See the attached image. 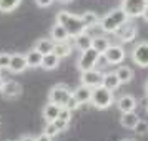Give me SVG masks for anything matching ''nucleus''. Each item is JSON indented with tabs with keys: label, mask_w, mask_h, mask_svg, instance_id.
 <instances>
[{
	"label": "nucleus",
	"mask_w": 148,
	"mask_h": 141,
	"mask_svg": "<svg viewBox=\"0 0 148 141\" xmlns=\"http://www.w3.org/2000/svg\"><path fill=\"white\" fill-rule=\"evenodd\" d=\"M57 23L63 25L70 37H77V35L85 32V25H83L80 17L78 15H72L68 12H60L57 15Z\"/></svg>",
	"instance_id": "1"
},
{
	"label": "nucleus",
	"mask_w": 148,
	"mask_h": 141,
	"mask_svg": "<svg viewBox=\"0 0 148 141\" xmlns=\"http://www.w3.org/2000/svg\"><path fill=\"white\" fill-rule=\"evenodd\" d=\"M128 20L127 14L121 10V8H116V10H112L110 14H107L103 18L100 20V28L103 32H110V33H115L118 28Z\"/></svg>",
	"instance_id": "2"
},
{
	"label": "nucleus",
	"mask_w": 148,
	"mask_h": 141,
	"mask_svg": "<svg viewBox=\"0 0 148 141\" xmlns=\"http://www.w3.org/2000/svg\"><path fill=\"white\" fill-rule=\"evenodd\" d=\"M90 103L95 108H98V110H107L113 103V91H110L103 85L92 88V100H90Z\"/></svg>",
	"instance_id": "3"
},
{
	"label": "nucleus",
	"mask_w": 148,
	"mask_h": 141,
	"mask_svg": "<svg viewBox=\"0 0 148 141\" xmlns=\"http://www.w3.org/2000/svg\"><path fill=\"white\" fill-rule=\"evenodd\" d=\"M147 5V0H121V10L127 14L128 18L141 17Z\"/></svg>",
	"instance_id": "4"
},
{
	"label": "nucleus",
	"mask_w": 148,
	"mask_h": 141,
	"mask_svg": "<svg viewBox=\"0 0 148 141\" xmlns=\"http://www.w3.org/2000/svg\"><path fill=\"white\" fill-rule=\"evenodd\" d=\"M70 96H72V90L68 87H65V85H55V87L50 90L48 101H52L55 105H60V106H65Z\"/></svg>",
	"instance_id": "5"
},
{
	"label": "nucleus",
	"mask_w": 148,
	"mask_h": 141,
	"mask_svg": "<svg viewBox=\"0 0 148 141\" xmlns=\"http://www.w3.org/2000/svg\"><path fill=\"white\" fill-rule=\"evenodd\" d=\"M100 55L101 53H98L95 48H88L85 52H82V57H80V60H78V68H80L82 72H87V70L95 68V65L98 63Z\"/></svg>",
	"instance_id": "6"
},
{
	"label": "nucleus",
	"mask_w": 148,
	"mask_h": 141,
	"mask_svg": "<svg viewBox=\"0 0 148 141\" xmlns=\"http://www.w3.org/2000/svg\"><path fill=\"white\" fill-rule=\"evenodd\" d=\"M132 60L135 61V65H138L141 68H148V42H141L132 52Z\"/></svg>",
	"instance_id": "7"
},
{
	"label": "nucleus",
	"mask_w": 148,
	"mask_h": 141,
	"mask_svg": "<svg viewBox=\"0 0 148 141\" xmlns=\"http://www.w3.org/2000/svg\"><path fill=\"white\" fill-rule=\"evenodd\" d=\"M103 81V73L100 70H87V72H82V85H85L88 88H97L101 85Z\"/></svg>",
	"instance_id": "8"
},
{
	"label": "nucleus",
	"mask_w": 148,
	"mask_h": 141,
	"mask_svg": "<svg viewBox=\"0 0 148 141\" xmlns=\"http://www.w3.org/2000/svg\"><path fill=\"white\" fill-rule=\"evenodd\" d=\"M103 58L107 60L110 65H120L125 60V50L120 45H110V47L103 52Z\"/></svg>",
	"instance_id": "9"
},
{
	"label": "nucleus",
	"mask_w": 148,
	"mask_h": 141,
	"mask_svg": "<svg viewBox=\"0 0 148 141\" xmlns=\"http://www.w3.org/2000/svg\"><path fill=\"white\" fill-rule=\"evenodd\" d=\"M115 33L118 35V38H120L121 42H132L135 37H136V27H135V23L127 20Z\"/></svg>",
	"instance_id": "10"
},
{
	"label": "nucleus",
	"mask_w": 148,
	"mask_h": 141,
	"mask_svg": "<svg viewBox=\"0 0 148 141\" xmlns=\"http://www.w3.org/2000/svg\"><path fill=\"white\" fill-rule=\"evenodd\" d=\"M27 68H28V65H27V60H25V55H20V53L12 55L10 65H8V70L12 73H23Z\"/></svg>",
	"instance_id": "11"
},
{
	"label": "nucleus",
	"mask_w": 148,
	"mask_h": 141,
	"mask_svg": "<svg viewBox=\"0 0 148 141\" xmlns=\"http://www.w3.org/2000/svg\"><path fill=\"white\" fill-rule=\"evenodd\" d=\"M2 93L5 95V98H10V100L20 96V93H22L20 83H17V81H14V80L5 81V83H3V88H2Z\"/></svg>",
	"instance_id": "12"
},
{
	"label": "nucleus",
	"mask_w": 148,
	"mask_h": 141,
	"mask_svg": "<svg viewBox=\"0 0 148 141\" xmlns=\"http://www.w3.org/2000/svg\"><path fill=\"white\" fill-rule=\"evenodd\" d=\"M72 95L75 96V100L78 101L80 105H87V103H90V100H92V88L85 87V85H80L77 90H73Z\"/></svg>",
	"instance_id": "13"
},
{
	"label": "nucleus",
	"mask_w": 148,
	"mask_h": 141,
	"mask_svg": "<svg viewBox=\"0 0 148 141\" xmlns=\"http://www.w3.org/2000/svg\"><path fill=\"white\" fill-rule=\"evenodd\" d=\"M116 106H118V110H120L121 113H125V111H135V108L138 106V103H136V100L132 95H123L118 100Z\"/></svg>",
	"instance_id": "14"
},
{
	"label": "nucleus",
	"mask_w": 148,
	"mask_h": 141,
	"mask_svg": "<svg viewBox=\"0 0 148 141\" xmlns=\"http://www.w3.org/2000/svg\"><path fill=\"white\" fill-rule=\"evenodd\" d=\"M75 38V47L78 48L80 52H85L88 48H92V42H93V37L88 33V32H83V33L73 37Z\"/></svg>",
	"instance_id": "15"
},
{
	"label": "nucleus",
	"mask_w": 148,
	"mask_h": 141,
	"mask_svg": "<svg viewBox=\"0 0 148 141\" xmlns=\"http://www.w3.org/2000/svg\"><path fill=\"white\" fill-rule=\"evenodd\" d=\"M140 121L138 118V114L135 113V111H125V113H121V118H120V125L123 128H128V129H133L135 125Z\"/></svg>",
	"instance_id": "16"
},
{
	"label": "nucleus",
	"mask_w": 148,
	"mask_h": 141,
	"mask_svg": "<svg viewBox=\"0 0 148 141\" xmlns=\"http://www.w3.org/2000/svg\"><path fill=\"white\" fill-rule=\"evenodd\" d=\"M60 108H62L60 105H55L52 101H48V105H45V108H43V118H45V121L50 123V121L57 120L58 113H60Z\"/></svg>",
	"instance_id": "17"
},
{
	"label": "nucleus",
	"mask_w": 148,
	"mask_h": 141,
	"mask_svg": "<svg viewBox=\"0 0 148 141\" xmlns=\"http://www.w3.org/2000/svg\"><path fill=\"white\" fill-rule=\"evenodd\" d=\"M50 37H52L53 42H67L68 38H70V35H68V32L65 30V27L60 25V23L53 25V28L50 30Z\"/></svg>",
	"instance_id": "18"
},
{
	"label": "nucleus",
	"mask_w": 148,
	"mask_h": 141,
	"mask_svg": "<svg viewBox=\"0 0 148 141\" xmlns=\"http://www.w3.org/2000/svg\"><path fill=\"white\" fill-rule=\"evenodd\" d=\"M58 65H60V57L58 55H55L53 52L43 55V58H42V68H45V70H55Z\"/></svg>",
	"instance_id": "19"
},
{
	"label": "nucleus",
	"mask_w": 148,
	"mask_h": 141,
	"mask_svg": "<svg viewBox=\"0 0 148 141\" xmlns=\"http://www.w3.org/2000/svg\"><path fill=\"white\" fill-rule=\"evenodd\" d=\"M42 58H43V55L40 52H37V50H32V52H28L25 55V60H27V65L28 68H38L42 67Z\"/></svg>",
	"instance_id": "20"
},
{
	"label": "nucleus",
	"mask_w": 148,
	"mask_h": 141,
	"mask_svg": "<svg viewBox=\"0 0 148 141\" xmlns=\"http://www.w3.org/2000/svg\"><path fill=\"white\" fill-rule=\"evenodd\" d=\"M101 85H103L105 88H108L110 91H115L121 83H120V80H118L116 73H107V75H103V81H101Z\"/></svg>",
	"instance_id": "21"
},
{
	"label": "nucleus",
	"mask_w": 148,
	"mask_h": 141,
	"mask_svg": "<svg viewBox=\"0 0 148 141\" xmlns=\"http://www.w3.org/2000/svg\"><path fill=\"white\" fill-rule=\"evenodd\" d=\"M53 53L58 55L60 58H65V57H68V55L72 53V47H70V43L67 42H55L53 45Z\"/></svg>",
	"instance_id": "22"
},
{
	"label": "nucleus",
	"mask_w": 148,
	"mask_h": 141,
	"mask_svg": "<svg viewBox=\"0 0 148 141\" xmlns=\"http://www.w3.org/2000/svg\"><path fill=\"white\" fill-rule=\"evenodd\" d=\"M53 45L55 42L53 40H47V38H42L35 43V50L40 52L42 55H47V53H52L53 52Z\"/></svg>",
	"instance_id": "23"
},
{
	"label": "nucleus",
	"mask_w": 148,
	"mask_h": 141,
	"mask_svg": "<svg viewBox=\"0 0 148 141\" xmlns=\"http://www.w3.org/2000/svg\"><path fill=\"white\" fill-rule=\"evenodd\" d=\"M108 47H110V42H108V38L101 37V35H97V37H93V42H92V48H95L98 53L103 55V52H105Z\"/></svg>",
	"instance_id": "24"
},
{
	"label": "nucleus",
	"mask_w": 148,
	"mask_h": 141,
	"mask_svg": "<svg viewBox=\"0 0 148 141\" xmlns=\"http://www.w3.org/2000/svg\"><path fill=\"white\" fill-rule=\"evenodd\" d=\"M82 22H83V25H85V30H90L92 27H97L100 22H98V17L93 14V12H85L83 15H80Z\"/></svg>",
	"instance_id": "25"
},
{
	"label": "nucleus",
	"mask_w": 148,
	"mask_h": 141,
	"mask_svg": "<svg viewBox=\"0 0 148 141\" xmlns=\"http://www.w3.org/2000/svg\"><path fill=\"white\" fill-rule=\"evenodd\" d=\"M115 73L118 76L120 83H128V81H132V78H133V72H132V68H128V67H120Z\"/></svg>",
	"instance_id": "26"
},
{
	"label": "nucleus",
	"mask_w": 148,
	"mask_h": 141,
	"mask_svg": "<svg viewBox=\"0 0 148 141\" xmlns=\"http://www.w3.org/2000/svg\"><path fill=\"white\" fill-rule=\"evenodd\" d=\"M22 0H0V12H3V14L14 12Z\"/></svg>",
	"instance_id": "27"
},
{
	"label": "nucleus",
	"mask_w": 148,
	"mask_h": 141,
	"mask_svg": "<svg viewBox=\"0 0 148 141\" xmlns=\"http://www.w3.org/2000/svg\"><path fill=\"white\" fill-rule=\"evenodd\" d=\"M135 133H138V134H147L148 133V123L147 121H138L136 125H135Z\"/></svg>",
	"instance_id": "28"
},
{
	"label": "nucleus",
	"mask_w": 148,
	"mask_h": 141,
	"mask_svg": "<svg viewBox=\"0 0 148 141\" xmlns=\"http://www.w3.org/2000/svg\"><path fill=\"white\" fill-rule=\"evenodd\" d=\"M58 118L63 121H67V123H70V120H72V110H68L67 106H62L60 113H58Z\"/></svg>",
	"instance_id": "29"
},
{
	"label": "nucleus",
	"mask_w": 148,
	"mask_h": 141,
	"mask_svg": "<svg viewBox=\"0 0 148 141\" xmlns=\"http://www.w3.org/2000/svg\"><path fill=\"white\" fill-rule=\"evenodd\" d=\"M10 58H12V55H10V53H5V52H3V53H0V68H2V70H5V68L8 70Z\"/></svg>",
	"instance_id": "30"
},
{
	"label": "nucleus",
	"mask_w": 148,
	"mask_h": 141,
	"mask_svg": "<svg viewBox=\"0 0 148 141\" xmlns=\"http://www.w3.org/2000/svg\"><path fill=\"white\" fill-rule=\"evenodd\" d=\"M45 133H47L48 136H50V138H53L55 134H58L60 131H58V128H57V126L53 125V123L50 121V123H48L47 126H45Z\"/></svg>",
	"instance_id": "31"
},
{
	"label": "nucleus",
	"mask_w": 148,
	"mask_h": 141,
	"mask_svg": "<svg viewBox=\"0 0 148 141\" xmlns=\"http://www.w3.org/2000/svg\"><path fill=\"white\" fill-rule=\"evenodd\" d=\"M65 106H67L68 110H72V111H75L77 108L80 106V103H78V101L75 100V96H73V95H72V96L68 98V101H67V105H65Z\"/></svg>",
	"instance_id": "32"
},
{
	"label": "nucleus",
	"mask_w": 148,
	"mask_h": 141,
	"mask_svg": "<svg viewBox=\"0 0 148 141\" xmlns=\"http://www.w3.org/2000/svg\"><path fill=\"white\" fill-rule=\"evenodd\" d=\"M52 123L58 128V131H65V129L68 128V123H67V121H63V120H60V118H57V120L52 121Z\"/></svg>",
	"instance_id": "33"
},
{
	"label": "nucleus",
	"mask_w": 148,
	"mask_h": 141,
	"mask_svg": "<svg viewBox=\"0 0 148 141\" xmlns=\"http://www.w3.org/2000/svg\"><path fill=\"white\" fill-rule=\"evenodd\" d=\"M37 2V5L42 8H45V7H50L52 3H53V0H35Z\"/></svg>",
	"instance_id": "34"
},
{
	"label": "nucleus",
	"mask_w": 148,
	"mask_h": 141,
	"mask_svg": "<svg viewBox=\"0 0 148 141\" xmlns=\"http://www.w3.org/2000/svg\"><path fill=\"white\" fill-rule=\"evenodd\" d=\"M35 141H52V138H50L47 133H42L38 138H35Z\"/></svg>",
	"instance_id": "35"
},
{
	"label": "nucleus",
	"mask_w": 148,
	"mask_h": 141,
	"mask_svg": "<svg viewBox=\"0 0 148 141\" xmlns=\"http://www.w3.org/2000/svg\"><path fill=\"white\" fill-rule=\"evenodd\" d=\"M141 17L145 18V22H148V5L145 7V10H143V14H141Z\"/></svg>",
	"instance_id": "36"
},
{
	"label": "nucleus",
	"mask_w": 148,
	"mask_h": 141,
	"mask_svg": "<svg viewBox=\"0 0 148 141\" xmlns=\"http://www.w3.org/2000/svg\"><path fill=\"white\" fill-rule=\"evenodd\" d=\"M20 141H35V138H32V136H23Z\"/></svg>",
	"instance_id": "37"
},
{
	"label": "nucleus",
	"mask_w": 148,
	"mask_h": 141,
	"mask_svg": "<svg viewBox=\"0 0 148 141\" xmlns=\"http://www.w3.org/2000/svg\"><path fill=\"white\" fill-rule=\"evenodd\" d=\"M3 83H5V80H3V78L0 76V91H2V88H3Z\"/></svg>",
	"instance_id": "38"
},
{
	"label": "nucleus",
	"mask_w": 148,
	"mask_h": 141,
	"mask_svg": "<svg viewBox=\"0 0 148 141\" xmlns=\"http://www.w3.org/2000/svg\"><path fill=\"white\" fill-rule=\"evenodd\" d=\"M145 91H147V95H148V80H147V83H145Z\"/></svg>",
	"instance_id": "39"
},
{
	"label": "nucleus",
	"mask_w": 148,
	"mask_h": 141,
	"mask_svg": "<svg viewBox=\"0 0 148 141\" xmlns=\"http://www.w3.org/2000/svg\"><path fill=\"white\" fill-rule=\"evenodd\" d=\"M58 2H62V3H68V2H72V0H58Z\"/></svg>",
	"instance_id": "40"
},
{
	"label": "nucleus",
	"mask_w": 148,
	"mask_h": 141,
	"mask_svg": "<svg viewBox=\"0 0 148 141\" xmlns=\"http://www.w3.org/2000/svg\"><path fill=\"white\" fill-rule=\"evenodd\" d=\"M123 141H133V140H123Z\"/></svg>",
	"instance_id": "41"
},
{
	"label": "nucleus",
	"mask_w": 148,
	"mask_h": 141,
	"mask_svg": "<svg viewBox=\"0 0 148 141\" xmlns=\"http://www.w3.org/2000/svg\"><path fill=\"white\" fill-rule=\"evenodd\" d=\"M147 113H148V106H147Z\"/></svg>",
	"instance_id": "42"
},
{
	"label": "nucleus",
	"mask_w": 148,
	"mask_h": 141,
	"mask_svg": "<svg viewBox=\"0 0 148 141\" xmlns=\"http://www.w3.org/2000/svg\"><path fill=\"white\" fill-rule=\"evenodd\" d=\"M0 72H2V68H0Z\"/></svg>",
	"instance_id": "43"
},
{
	"label": "nucleus",
	"mask_w": 148,
	"mask_h": 141,
	"mask_svg": "<svg viewBox=\"0 0 148 141\" xmlns=\"http://www.w3.org/2000/svg\"><path fill=\"white\" fill-rule=\"evenodd\" d=\"M147 3H148V0H147Z\"/></svg>",
	"instance_id": "44"
}]
</instances>
